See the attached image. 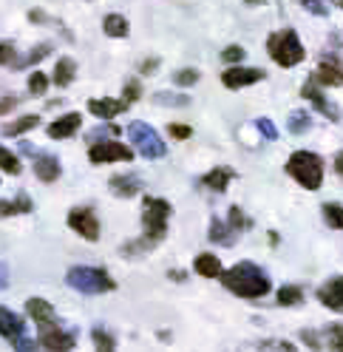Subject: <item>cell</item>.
<instances>
[{
  "label": "cell",
  "instance_id": "obj_51",
  "mask_svg": "<svg viewBox=\"0 0 343 352\" xmlns=\"http://www.w3.org/2000/svg\"><path fill=\"white\" fill-rule=\"evenodd\" d=\"M247 6H261V3H267V0H244Z\"/></svg>",
  "mask_w": 343,
  "mask_h": 352
},
{
  "label": "cell",
  "instance_id": "obj_8",
  "mask_svg": "<svg viewBox=\"0 0 343 352\" xmlns=\"http://www.w3.org/2000/svg\"><path fill=\"white\" fill-rule=\"evenodd\" d=\"M69 228L82 236L85 241H97L99 239V219L91 205H77L69 210Z\"/></svg>",
  "mask_w": 343,
  "mask_h": 352
},
{
  "label": "cell",
  "instance_id": "obj_25",
  "mask_svg": "<svg viewBox=\"0 0 343 352\" xmlns=\"http://www.w3.org/2000/svg\"><path fill=\"white\" fill-rule=\"evenodd\" d=\"M17 213H32V199L26 193H20L17 199H0V219L17 216Z\"/></svg>",
  "mask_w": 343,
  "mask_h": 352
},
{
  "label": "cell",
  "instance_id": "obj_33",
  "mask_svg": "<svg viewBox=\"0 0 343 352\" xmlns=\"http://www.w3.org/2000/svg\"><path fill=\"white\" fill-rule=\"evenodd\" d=\"M49 91V77L43 74V72H34L32 77H29V94L32 97H43Z\"/></svg>",
  "mask_w": 343,
  "mask_h": 352
},
{
  "label": "cell",
  "instance_id": "obj_47",
  "mask_svg": "<svg viewBox=\"0 0 343 352\" xmlns=\"http://www.w3.org/2000/svg\"><path fill=\"white\" fill-rule=\"evenodd\" d=\"M14 108H17V97H3V100H0V117L14 111Z\"/></svg>",
  "mask_w": 343,
  "mask_h": 352
},
{
  "label": "cell",
  "instance_id": "obj_17",
  "mask_svg": "<svg viewBox=\"0 0 343 352\" xmlns=\"http://www.w3.org/2000/svg\"><path fill=\"white\" fill-rule=\"evenodd\" d=\"M34 173L43 182H57L60 173H62L60 160L54 157V153H34Z\"/></svg>",
  "mask_w": 343,
  "mask_h": 352
},
{
  "label": "cell",
  "instance_id": "obj_22",
  "mask_svg": "<svg viewBox=\"0 0 343 352\" xmlns=\"http://www.w3.org/2000/svg\"><path fill=\"white\" fill-rule=\"evenodd\" d=\"M193 270H196L199 276H204V278H219L224 267H222L219 256H213V253H199L196 261H193Z\"/></svg>",
  "mask_w": 343,
  "mask_h": 352
},
{
  "label": "cell",
  "instance_id": "obj_40",
  "mask_svg": "<svg viewBox=\"0 0 343 352\" xmlns=\"http://www.w3.org/2000/svg\"><path fill=\"white\" fill-rule=\"evenodd\" d=\"M298 3H301L309 14H315V17H327V3H324V0H298Z\"/></svg>",
  "mask_w": 343,
  "mask_h": 352
},
{
  "label": "cell",
  "instance_id": "obj_44",
  "mask_svg": "<svg viewBox=\"0 0 343 352\" xmlns=\"http://www.w3.org/2000/svg\"><path fill=\"white\" fill-rule=\"evenodd\" d=\"M29 20H32L34 26H49L54 17H49V14L43 12V9H29Z\"/></svg>",
  "mask_w": 343,
  "mask_h": 352
},
{
  "label": "cell",
  "instance_id": "obj_45",
  "mask_svg": "<svg viewBox=\"0 0 343 352\" xmlns=\"http://www.w3.org/2000/svg\"><path fill=\"white\" fill-rule=\"evenodd\" d=\"M114 134H122V131H119L117 125H102V128H94L88 137H91V140H97V137L105 140V137H114Z\"/></svg>",
  "mask_w": 343,
  "mask_h": 352
},
{
  "label": "cell",
  "instance_id": "obj_7",
  "mask_svg": "<svg viewBox=\"0 0 343 352\" xmlns=\"http://www.w3.org/2000/svg\"><path fill=\"white\" fill-rule=\"evenodd\" d=\"M88 160L91 165H111V162H131L134 160V151L122 145V142H114V140H102V142H94L88 148Z\"/></svg>",
  "mask_w": 343,
  "mask_h": 352
},
{
  "label": "cell",
  "instance_id": "obj_12",
  "mask_svg": "<svg viewBox=\"0 0 343 352\" xmlns=\"http://www.w3.org/2000/svg\"><path fill=\"white\" fill-rule=\"evenodd\" d=\"M301 97L304 100H309L312 105H315V111H320L324 117H329V120H338V108L327 100V94H324V88H320V82L315 80V77H309L307 82H304V88H301Z\"/></svg>",
  "mask_w": 343,
  "mask_h": 352
},
{
  "label": "cell",
  "instance_id": "obj_42",
  "mask_svg": "<svg viewBox=\"0 0 343 352\" xmlns=\"http://www.w3.org/2000/svg\"><path fill=\"white\" fill-rule=\"evenodd\" d=\"M327 336H329V344H332V349L343 352V324H332V327L327 329Z\"/></svg>",
  "mask_w": 343,
  "mask_h": 352
},
{
  "label": "cell",
  "instance_id": "obj_27",
  "mask_svg": "<svg viewBox=\"0 0 343 352\" xmlns=\"http://www.w3.org/2000/svg\"><path fill=\"white\" fill-rule=\"evenodd\" d=\"M309 128H312L309 111H289V117H287V131H289V134L301 137V134H307Z\"/></svg>",
  "mask_w": 343,
  "mask_h": 352
},
{
  "label": "cell",
  "instance_id": "obj_10",
  "mask_svg": "<svg viewBox=\"0 0 343 352\" xmlns=\"http://www.w3.org/2000/svg\"><path fill=\"white\" fill-rule=\"evenodd\" d=\"M26 313L32 316V321L37 324L40 333H46V329L60 327V324H57V313H54V307H51L46 298H29V301H26Z\"/></svg>",
  "mask_w": 343,
  "mask_h": 352
},
{
  "label": "cell",
  "instance_id": "obj_37",
  "mask_svg": "<svg viewBox=\"0 0 343 352\" xmlns=\"http://www.w3.org/2000/svg\"><path fill=\"white\" fill-rule=\"evenodd\" d=\"M244 57H247V52L241 46H227L222 52V63H227V65H239V63H244Z\"/></svg>",
  "mask_w": 343,
  "mask_h": 352
},
{
  "label": "cell",
  "instance_id": "obj_20",
  "mask_svg": "<svg viewBox=\"0 0 343 352\" xmlns=\"http://www.w3.org/2000/svg\"><path fill=\"white\" fill-rule=\"evenodd\" d=\"M230 179H235V170L222 165V168L207 170V173L202 176V185H204V188H210V190H216V193H224V190H227V185H230Z\"/></svg>",
  "mask_w": 343,
  "mask_h": 352
},
{
  "label": "cell",
  "instance_id": "obj_30",
  "mask_svg": "<svg viewBox=\"0 0 343 352\" xmlns=\"http://www.w3.org/2000/svg\"><path fill=\"white\" fill-rule=\"evenodd\" d=\"M154 102L156 105H170V108H187L190 97L187 94H176V91H159V94H154Z\"/></svg>",
  "mask_w": 343,
  "mask_h": 352
},
{
  "label": "cell",
  "instance_id": "obj_19",
  "mask_svg": "<svg viewBox=\"0 0 343 352\" xmlns=\"http://www.w3.org/2000/svg\"><path fill=\"white\" fill-rule=\"evenodd\" d=\"M108 188H111L114 196H119V199H131V196H137L142 190V179H139V176H122V173H117V176H111V179H108Z\"/></svg>",
  "mask_w": 343,
  "mask_h": 352
},
{
  "label": "cell",
  "instance_id": "obj_14",
  "mask_svg": "<svg viewBox=\"0 0 343 352\" xmlns=\"http://www.w3.org/2000/svg\"><path fill=\"white\" fill-rule=\"evenodd\" d=\"M318 301L324 307H329V310H335V313H343V276L329 278L324 287L318 290Z\"/></svg>",
  "mask_w": 343,
  "mask_h": 352
},
{
  "label": "cell",
  "instance_id": "obj_4",
  "mask_svg": "<svg viewBox=\"0 0 343 352\" xmlns=\"http://www.w3.org/2000/svg\"><path fill=\"white\" fill-rule=\"evenodd\" d=\"M287 173L292 179L307 188V190H318L324 185V160L312 151H295L287 160Z\"/></svg>",
  "mask_w": 343,
  "mask_h": 352
},
{
  "label": "cell",
  "instance_id": "obj_34",
  "mask_svg": "<svg viewBox=\"0 0 343 352\" xmlns=\"http://www.w3.org/2000/svg\"><path fill=\"white\" fill-rule=\"evenodd\" d=\"M0 65H6V69H14L17 65V49H14L12 40L0 43Z\"/></svg>",
  "mask_w": 343,
  "mask_h": 352
},
{
  "label": "cell",
  "instance_id": "obj_6",
  "mask_svg": "<svg viewBox=\"0 0 343 352\" xmlns=\"http://www.w3.org/2000/svg\"><path fill=\"white\" fill-rule=\"evenodd\" d=\"M125 134H128V140L134 142V148L142 153L145 160H162L165 153H167L165 142L159 140V134H156V131H154L151 125H147V122H139V120H137V122H131V125H128Z\"/></svg>",
  "mask_w": 343,
  "mask_h": 352
},
{
  "label": "cell",
  "instance_id": "obj_48",
  "mask_svg": "<svg viewBox=\"0 0 343 352\" xmlns=\"http://www.w3.org/2000/svg\"><path fill=\"white\" fill-rule=\"evenodd\" d=\"M6 287H9V267L0 261V290H6Z\"/></svg>",
  "mask_w": 343,
  "mask_h": 352
},
{
  "label": "cell",
  "instance_id": "obj_31",
  "mask_svg": "<svg viewBox=\"0 0 343 352\" xmlns=\"http://www.w3.org/2000/svg\"><path fill=\"white\" fill-rule=\"evenodd\" d=\"M0 168H3L9 176H17L20 170H23V165H20V160L14 157V153H12L9 148H3V145H0Z\"/></svg>",
  "mask_w": 343,
  "mask_h": 352
},
{
  "label": "cell",
  "instance_id": "obj_18",
  "mask_svg": "<svg viewBox=\"0 0 343 352\" xmlns=\"http://www.w3.org/2000/svg\"><path fill=\"white\" fill-rule=\"evenodd\" d=\"M312 77L324 88H338V85H343V65L338 60H320L318 72Z\"/></svg>",
  "mask_w": 343,
  "mask_h": 352
},
{
  "label": "cell",
  "instance_id": "obj_29",
  "mask_svg": "<svg viewBox=\"0 0 343 352\" xmlns=\"http://www.w3.org/2000/svg\"><path fill=\"white\" fill-rule=\"evenodd\" d=\"M51 54V43H40V46H34L23 60H17L14 69H29V65H37L40 60H46Z\"/></svg>",
  "mask_w": 343,
  "mask_h": 352
},
{
  "label": "cell",
  "instance_id": "obj_23",
  "mask_svg": "<svg viewBox=\"0 0 343 352\" xmlns=\"http://www.w3.org/2000/svg\"><path fill=\"white\" fill-rule=\"evenodd\" d=\"M74 77H77V63L71 57H60L57 65H54V85L66 88V85L74 82Z\"/></svg>",
  "mask_w": 343,
  "mask_h": 352
},
{
  "label": "cell",
  "instance_id": "obj_52",
  "mask_svg": "<svg viewBox=\"0 0 343 352\" xmlns=\"http://www.w3.org/2000/svg\"><path fill=\"white\" fill-rule=\"evenodd\" d=\"M332 3H335V6H340V9H343V0H332Z\"/></svg>",
  "mask_w": 343,
  "mask_h": 352
},
{
  "label": "cell",
  "instance_id": "obj_43",
  "mask_svg": "<svg viewBox=\"0 0 343 352\" xmlns=\"http://www.w3.org/2000/svg\"><path fill=\"white\" fill-rule=\"evenodd\" d=\"M167 134L174 137V140H187V137L193 134V128L185 125V122H170V125H167Z\"/></svg>",
  "mask_w": 343,
  "mask_h": 352
},
{
  "label": "cell",
  "instance_id": "obj_9",
  "mask_svg": "<svg viewBox=\"0 0 343 352\" xmlns=\"http://www.w3.org/2000/svg\"><path fill=\"white\" fill-rule=\"evenodd\" d=\"M264 80V72L261 69H247V65H230V69L222 74V82L224 88H230V91H239V88H247L252 82Z\"/></svg>",
  "mask_w": 343,
  "mask_h": 352
},
{
  "label": "cell",
  "instance_id": "obj_50",
  "mask_svg": "<svg viewBox=\"0 0 343 352\" xmlns=\"http://www.w3.org/2000/svg\"><path fill=\"white\" fill-rule=\"evenodd\" d=\"M335 170H338V173L343 176V151H340V153H338V157H335Z\"/></svg>",
  "mask_w": 343,
  "mask_h": 352
},
{
  "label": "cell",
  "instance_id": "obj_39",
  "mask_svg": "<svg viewBox=\"0 0 343 352\" xmlns=\"http://www.w3.org/2000/svg\"><path fill=\"white\" fill-rule=\"evenodd\" d=\"M227 216H230V225H233L235 230H239V233H241V230H250V219L244 216V210H241V208H230V213H227Z\"/></svg>",
  "mask_w": 343,
  "mask_h": 352
},
{
  "label": "cell",
  "instance_id": "obj_3",
  "mask_svg": "<svg viewBox=\"0 0 343 352\" xmlns=\"http://www.w3.org/2000/svg\"><path fill=\"white\" fill-rule=\"evenodd\" d=\"M267 52L270 57L281 65V69H292V65L304 63L307 52L301 46V37H298L295 29H278L267 37Z\"/></svg>",
  "mask_w": 343,
  "mask_h": 352
},
{
  "label": "cell",
  "instance_id": "obj_28",
  "mask_svg": "<svg viewBox=\"0 0 343 352\" xmlns=\"http://www.w3.org/2000/svg\"><path fill=\"white\" fill-rule=\"evenodd\" d=\"M275 298H278V304H281V307H298V304H304V290L295 287V284H284Z\"/></svg>",
  "mask_w": 343,
  "mask_h": 352
},
{
  "label": "cell",
  "instance_id": "obj_1",
  "mask_svg": "<svg viewBox=\"0 0 343 352\" xmlns=\"http://www.w3.org/2000/svg\"><path fill=\"white\" fill-rule=\"evenodd\" d=\"M174 213V205L159 196H145L142 202V239L131 241V245H122L119 256H139L154 250L159 241L167 236V219Z\"/></svg>",
  "mask_w": 343,
  "mask_h": 352
},
{
  "label": "cell",
  "instance_id": "obj_49",
  "mask_svg": "<svg viewBox=\"0 0 343 352\" xmlns=\"http://www.w3.org/2000/svg\"><path fill=\"white\" fill-rule=\"evenodd\" d=\"M301 338H304V341H307V346H312V349H318V346H320V344L315 341V333H309V329H304Z\"/></svg>",
  "mask_w": 343,
  "mask_h": 352
},
{
  "label": "cell",
  "instance_id": "obj_15",
  "mask_svg": "<svg viewBox=\"0 0 343 352\" xmlns=\"http://www.w3.org/2000/svg\"><path fill=\"white\" fill-rule=\"evenodd\" d=\"M40 346L43 349H51V352H69V349L77 346V338L71 333H62L60 327H54V329L40 333Z\"/></svg>",
  "mask_w": 343,
  "mask_h": 352
},
{
  "label": "cell",
  "instance_id": "obj_13",
  "mask_svg": "<svg viewBox=\"0 0 343 352\" xmlns=\"http://www.w3.org/2000/svg\"><path fill=\"white\" fill-rule=\"evenodd\" d=\"M128 108H131V102H128L125 97L122 100H111V97H105V100H88V111L97 120H114L122 111H128Z\"/></svg>",
  "mask_w": 343,
  "mask_h": 352
},
{
  "label": "cell",
  "instance_id": "obj_36",
  "mask_svg": "<svg viewBox=\"0 0 343 352\" xmlns=\"http://www.w3.org/2000/svg\"><path fill=\"white\" fill-rule=\"evenodd\" d=\"M199 77H202V74H199L196 69H182V72L174 74V82H176L179 88H187V85H196Z\"/></svg>",
  "mask_w": 343,
  "mask_h": 352
},
{
  "label": "cell",
  "instance_id": "obj_2",
  "mask_svg": "<svg viewBox=\"0 0 343 352\" xmlns=\"http://www.w3.org/2000/svg\"><path fill=\"white\" fill-rule=\"evenodd\" d=\"M219 281L224 284V287L233 296H239V298H261V296H267L272 290L270 276L255 261H239V264H233L230 270H222Z\"/></svg>",
  "mask_w": 343,
  "mask_h": 352
},
{
  "label": "cell",
  "instance_id": "obj_35",
  "mask_svg": "<svg viewBox=\"0 0 343 352\" xmlns=\"http://www.w3.org/2000/svg\"><path fill=\"white\" fill-rule=\"evenodd\" d=\"M91 338H94V346H97V349H108V352L117 349V341H114L108 333H105V329H99V327L91 329Z\"/></svg>",
  "mask_w": 343,
  "mask_h": 352
},
{
  "label": "cell",
  "instance_id": "obj_38",
  "mask_svg": "<svg viewBox=\"0 0 343 352\" xmlns=\"http://www.w3.org/2000/svg\"><path fill=\"white\" fill-rule=\"evenodd\" d=\"M255 128L261 131V137H264V140H270V142H275V140H278V128H275V122H272V120L259 117V120H255Z\"/></svg>",
  "mask_w": 343,
  "mask_h": 352
},
{
  "label": "cell",
  "instance_id": "obj_41",
  "mask_svg": "<svg viewBox=\"0 0 343 352\" xmlns=\"http://www.w3.org/2000/svg\"><path fill=\"white\" fill-rule=\"evenodd\" d=\"M122 97H125L128 102H137V100L142 97V85H139V80H128L125 88H122Z\"/></svg>",
  "mask_w": 343,
  "mask_h": 352
},
{
  "label": "cell",
  "instance_id": "obj_16",
  "mask_svg": "<svg viewBox=\"0 0 343 352\" xmlns=\"http://www.w3.org/2000/svg\"><path fill=\"white\" fill-rule=\"evenodd\" d=\"M80 125H82V114H77V111L62 114L60 120H54L49 125V137L51 140H69V137H74L80 131Z\"/></svg>",
  "mask_w": 343,
  "mask_h": 352
},
{
  "label": "cell",
  "instance_id": "obj_11",
  "mask_svg": "<svg viewBox=\"0 0 343 352\" xmlns=\"http://www.w3.org/2000/svg\"><path fill=\"white\" fill-rule=\"evenodd\" d=\"M0 338H6L9 346H14L20 338H26V321L9 307H0Z\"/></svg>",
  "mask_w": 343,
  "mask_h": 352
},
{
  "label": "cell",
  "instance_id": "obj_32",
  "mask_svg": "<svg viewBox=\"0 0 343 352\" xmlns=\"http://www.w3.org/2000/svg\"><path fill=\"white\" fill-rule=\"evenodd\" d=\"M324 219L329 222V228H335V230H343V208L340 205H335V202H327L324 208Z\"/></svg>",
  "mask_w": 343,
  "mask_h": 352
},
{
  "label": "cell",
  "instance_id": "obj_46",
  "mask_svg": "<svg viewBox=\"0 0 343 352\" xmlns=\"http://www.w3.org/2000/svg\"><path fill=\"white\" fill-rule=\"evenodd\" d=\"M156 69H159V60H156V57L142 60V63H139V74H154Z\"/></svg>",
  "mask_w": 343,
  "mask_h": 352
},
{
  "label": "cell",
  "instance_id": "obj_5",
  "mask_svg": "<svg viewBox=\"0 0 343 352\" xmlns=\"http://www.w3.org/2000/svg\"><path fill=\"white\" fill-rule=\"evenodd\" d=\"M66 284L71 290L85 293V296H102V293L117 290V281L102 267H71L66 273Z\"/></svg>",
  "mask_w": 343,
  "mask_h": 352
},
{
  "label": "cell",
  "instance_id": "obj_21",
  "mask_svg": "<svg viewBox=\"0 0 343 352\" xmlns=\"http://www.w3.org/2000/svg\"><path fill=\"white\" fill-rule=\"evenodd\" d=\"M235 233L239 230H235L233 225H227V222H222V219H213V225L207 230L213 245H222V248H233L235 245Z\"/></svg>",
  "mask_w": 343,
  "mask_h": 352
},
{
  "label": "cell",
  "instance_id": "obj_26",
  "mask_svg": "<svg viewBox=\"0 0 343 352\" xmlns=\"http://www.w3.org/2000/svg\"><path fill=\"white\" fill-rule=\"evenodd\" d=\"M37 125H40V117H37V114H26V117H20V120L3 125V131H0V134H3V137H20V134H26V131L37 128Z\"/></svg>",
  "mask_w": 343,
  "mask_h": 352
},
{
  "label": "cell",
  "instance_id": "obj_24",
  "mask_svg": "<svg viewBox=\"0 0 343 352\" xmlns=\"http://www.w3.org/2000/svg\"><path fill=\"white\" fill-rule=\"evenodd\" d=\"M102 32L108 37H128V32H131V26H128V17L122 14H105L102 17Z\"/></svg>",
  "mask_w": 343,
  "mask_h": 352
}]
</instances>
